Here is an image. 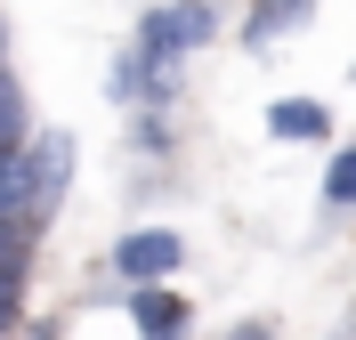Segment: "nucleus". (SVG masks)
Instances as JSON below:
<instances>
[{
  "label": "nucleus",
  "mask_w": 356,
  "mask_h": 340,
  "mask_svg": "<svg viewBox=\"0 0 356 340\" xmlns=\"http://www.w3.org/2000/svg\"><path fill=\"white\" fill-rule=\"evenodd\" d=\"M211 33H219V0H162V8H146V17H138V49H146V57H162V65L195 57Z\"/></svg>",
  "instance_id": "nucleus-1"
},
{
  "label": "nucleus",
  "mask_w": 356,
  "mask_h": 340,
  "mask_svg": "<svg viewBox=\"0 0 356 340\" xmlns=\"http://www.w3.org/2000/svg\"><path fill=\"white\" fill-rule=\"evenodd\" d=\"M106 90L122 97V106H170V97H178V65H162V57H146V49L130 41L122 57H113Z\"/></svg>",
  "instance_id": "nucleus-2"
},
{
  "label": "nucleus",
  "mask_w": 356,
  "mask_h": 340,
  "mask_svg": "<svg viewBox=\"0 0 356 340\" xmlns=\"http://www.w3.org/2000/svg\"><path fill=\"white\" fill-rule=\"evenodd\" d=\"M24 170H33V211H57L65 203V179H73V130H41L24 138Z\"/></svg>",
  "instance_id": "nucleus-3"
},
{
  "label": "nucleus",
  "mask_w": 356,
  "mask_h": 340,
  "mask_svg": "<svg viewBox=\"0 0 356 340\" xmlns=\"http://www.w3.org/2000/svg\"><path fill=\"white\" fill-rule=\"evenodd\" d=\"M178 259H186V243H178L170 227H138V235H122V243H113V275H122V284L178 275Z\"/></svg>",
  "instance_id": "nucleus-4"
},
{
  "label": "nucleus",
  "mask_w": 356,
  "mask_h": 340,
  "mask_svg": "<svg viewBox=\"0 0 356 340\" xmlns=\"http://www.w3.org/2000/svg\"><path fill=\"white\" fill-rule=\"evenodd\" d=\"M130 316L138 332H186V300L170 292V275H146V284H130Z\"/></svg>",
  "instance_id": "nucleus-5"
},
{
  "label": "nucleus",
  "mask_w": 356,
  "mask_h": 340,
  "mask_svg": "<svg viewBox=\"0 0 356 340\" xmlns=\"http://www.w3.org/2000/svg\"><path fill=\"white\" fill-rule=\"evenodd\" d=\"M308 8H316V0H259V8H251V24H243V41H251V49H275L291 24L308 17Z\"/></svg>",
  "instance_id": "nucleus-6"
},
{
  "label": "nucleus",
  "mask_w": 356,
  "mask_h": 340,
  "mask_svg": "<svg viewBox=\"0 0 356 340\" xmlns=\"http://www.w3.org/2000/svg\"><path fill=\"white\" fill-rule=\"evenodd\" d=\"M267 130H275V138H324V130H332V113L308 106V97H275V106H267Z\"/></svg>",
  "instance_id": "nucleus-7"
},
{
  "label": "nucleus",
  "mask_w": 356,
  "mask_h": 340,
  "mask_svg": "<svg viewBox=\"0 0 356 340\" xmlns=\"http://www.w3.org/2000/svg\"><path fill=\"white\" fill-rule=\"evenodd\" d=\"M33 235H41V219H8V227H0V292H17V284H24Z\"/></svg>",
  "instance_id": "nucleus-8"
},
{
  "label": "nucleus",
  "mask_w": 356,
  "mask_h": 340,
  "mask_svg": "<svg viewBox=\"0 0 356 340\" xmlns=\"http://www.w3.org/2000/svg\"><path fill=\"white\" fill-rule=\"evenodd\" d=\"M24 130H33L24 122V90H17V73L0 65V146H24Z\"/></svg>",
  "instance_id": "nucleus-9"
},
{
  "label": "nucleus",
  "mask_w": 356,
  "mask_h": 340,
  "mask_svg": "<svg viewBox=\"0 0 356 340\" xmlns=\"http://www.w3.org/2000/svg\"><path fill=\"white\" fill-rule=\"evenodd\" d=\"M348 203H356V146H340L324 170V211H348Z\"/></svg>",
  "instance_id": "nucleus-10"
},
{
  "label": "nucleus",
  "mask_w": 356,
  "mask_h": 340,
  "mask_svg": "<svg viewBox=\"0 0 356 340\" xmlns=\"http://www.w3.org/2000/svg\"><path fill=\"white\" fill-rule=\"evenodd\" d=\"M138 146L162 154V146H170V122H162V113H138Z\"/></svg>",
  "instance_id": "nucleus-11"
},
{
  "label": "nucleus",
  "mask_w": 356,
  "mask_h": 340,
  "mask_svg": "<svg viewBox=\"0 0 356 340\" xmlns=\"http://www.w3.org/2000/svg\"><path fill=\"white\" fill-rule=\"evenodd\" d=\"M8 324H17V292H0V332H8Z\"/></svg>",
  "instance_id": "nucleus-12"
}]
</instances>
